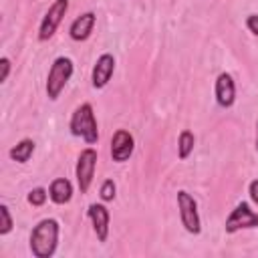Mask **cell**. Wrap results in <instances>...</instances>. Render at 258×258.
<instances>
[{"label":"cell","instance_id":"1","mask_svg":"<svg viewBox=\"0 0 258 258\" xmlns=\"http://www.w3.org/2000/svg\"><path fill=\"white\" fill-rule=\"evenodd\" d=\"M60 226L54 218L40 220L30 232V252L36 258H50L56 252Z\"/></svg>","mask_w":258,"mask_h":258},{"label":"cell","instance_id":"2","mask_svg":"<svg viewBox=\"0 0 258 258\" xmlns=\"http://www.w3.org/2000/svg\"><path fill=\"white\" fill-rule=\"evenodd\" d=\"M69 129L75 137H81L89 145H95L99 141V127H97V119L91 103H83L73 111Z\"/></svg>","mask_w":258,"mask_h":258},{"label":"cell","instance_id":"3","mask_svg":"<svg viewBox=\"0 0 258 258\" xmlns=\"http://www.w3.org/2000/svg\"><path fill=\"white\" fill-rule=\"evenodd\" d=\"M73 71H75V67H73V60H71L69 56H58V58H54V62H52L50 69H48V77H46V85H44L46 97H48L50 101H56V99L60 97L62 89L67 87V83H69L71 77H73Z\"/></svg>","mask_w":258,"mask_h":258},{"label":"cell","instance_id":"4","mask_svg":"<svg viewBox=\"0 0 258 258\" xmlns=\"http://www.w3.org/2000/svg\"><path fill=\"white\" fill-rule=\"evenodd\" d=\"M177 208H179V218L183 228L189 234H200L202 232V222H200V214H198V202L194 200L191 194H187L185 189L177 191Z\"/></svg>","mask_w":258,"mask_h":258},{"label":"cell","instance_id":"5","mask_svg":"<svg viewBox=\"0 0 258 258\" xmlns=\"http://www.w3.org/2000/svg\"><path fill=\"white\" fill-rule=\"evenodd\" d=\"M67 10H69V0H54V2L48 6V10L44 12V16H42V20H40L38 40H48V38L56 32V28L60 26V22H62V18H64V14H67Z\"/></svg>","mask_w":258,"mask_h":258},{"label":"cell","instance_id":"6","mask_svg":"<svg viewBox=\"0 0 258 258\" xmlns=\"http://www.w3.org/2000/svg\"><path fill=\"white\" fill-rule=\"evenodd\" d=\"M95 167H97V149H93V147L83 149L81 155H79V159H77V169H75V175H77V183H79L81 194H87L89 191V187L93 183Z\"/></svg>","mask_w":258,"mask_h":258},{"label":"cell","instance_id":"7","mask_svg":"<svg viewBox=\"0 0 258 258\" xmlns=\"http://www.w3.org/2000/svg\"><path fill=\"white\" fill-rule=\"evenodd\" d=\"M258 226V214L254 210H250V206L246 202H240L232 214L228 216L226 224H224V230L228 234H234L238 230H246V228H256Z\"/></svg>","mask_w":258,"mask_h":258},{"label":"cell","instance_id":"8","mask_svg":"<svg viewBox=\"0 0 258 258\" xmlns=\"http://www.w3.org/2000/svg\"><path fill=\"white\" fill-rule=\"evenodd\" d=\"M133 149H135V139H133V135H131L127 129L115 131V135H113V139H111V157H113V161H117V163L127 161V159L131 157Z\"/></svg>","mask_w":258,"mask_h":258},{"label":"cell","instance_id":"9","mask_svg":"<svg viewBox=\"0 0 258 258\" xmlns=\"http://www.w3.org/2000/svg\"><path fill=\"white\" fill-rule=\"evenodd\" d=\"M87 216H89V220L93 224L97 240L99 242H107V238H109V220H111L109 210L103 204H91L87 208Z\"/></svg>","mask_w":258,"mask_h":258},{"label":"cell","instance_id":"10","mask_svg":"<svg viewBox=\"0 0 258 258\" xmlns=\"http://www.w3.org/2000/svg\"><path fill=\"white\" fill-rule=\"evenodd\" d=\"M113 71H115V58H113V54L103 52V54L97 58L95 67H93V75H91L93 87H95V89L107 87V83H109L111 77H113Z\"/></svg>","mask_w":258,"mask_h":258},{"label":"cell","instance_id":"11","mask_svg":"<svg viewBox=\"0 0 258 258\" xmlns=\"http://www.w3.org/2000/svg\"><path fill=\"white\" fill-rule=\"evenodd\" d=\"M216 101L220 107L230 109L236 101V83L230 73H220L216 79Z\"/></svg>","mask_w":258,"mask_h":258},{"label":"cell","instance_id":"12","mask_svg":"<svg viewBox=\"0 0 258 258\" xmlns=\"http://www.w3.org/2000/svg\"><path fill=\"white\" fill-rule=\"evenodd\" d=\"M95 20H97L95 12H85V14L77 16V18L71 22V26H69V34H71V38L77 40V42L87 40V38L91 36L93 28H95Z\"/></svg>","mask_w":258,"mask_h":258},{"label":"cell","instance_id":"13","mask_svg":"<svg viewBox=\"0 0 258 258\" xmlns=\"http://www.w3.org/2000/svg\"><path fill=\"white\" fill-rule=\"evenodd\" d=\"M48 198L54 204H58V206L71 202V198H73V183L67 177H56L50 183V187H48Z\"/></svg>","mask_w":258,"mask_h":258},{"label":"cell","instance_id":"14","mask_svg":"<svg viewBox=\"0 0 258 258\" xmlns=\"http://www.w3.org/2000/svg\"><path fill=\"white\" fill-rule=\"evenodd\" d=\"M34 153V141L32 139H22L18 141L14 147H10L8 155L12 161H18V163H26Z\"/></svg>","mask_w":258,"mask_h":258},{"label":"cell","instance_id":"15","mask_svg":"<svg viewBox=\"0 0 258 258\" xmlns=\"http://www.w3.org/2000/svg\"><path fill=\"white\" fill-rule=\"evenodd\" d=\"M194 145H196L194 133L183 129L179 133V137H177V155H179V159H187L191 155V151H194Z\"/></svg>","mask_w":258,"mask_h":258},{"label":"cell","instance_id":"16","mask_svg":"<svg viewBox=\"0 0 258 258\" xmlns=\"http://www.w3.org/2000/svg\"><path fill=\"white\" fill-rule=\"evenodd\" d=\"M12 216L6 204H0V236H6L12 230Z\"/></svg>","mask_w":258,"mask_h":258},{"label":"cell","instance_id":"17","mask_svg":"<svg viewBox=\"0 0 258 258\" xmlns=\"http://www.w3.org/2000/svg\"><path fill=\"white\" fill-rule=\"evenodd\" d=\"M46 198H48V191L44 189V187H34V189H30L28 191V204H32V206H42L44 202H46Z\"/></svg>","mask_w":258,"mask_h":258},{"label":"cell","instance_id":"18","mask_svg":"<svg viewBox=\"0 0 258 258\" xmlns=\"http://www.w3.org/2000/svg\"><path fill=\"white\" fill-rule=\"evenodd\" d=\"M115 189H117L115 181H113V179H105V181L101 183V189H99L101 200H103V202H111V200L115 198Z\"/></svg>","mask_w":258,"mask_h":258},{"label":"cell","instance_id":"19","mask_svg":"<svg viewBox=\"0 0 258 258\" xmlns=\"http://www.w3.org/2000/svg\"><path fill=\"white\" fill-rule=\"evenodd\" d=\"M0 67H2L0 83H6V79H8V75H10V58H8V56H2V58H0Z\"/></svg>","mask_w":258,"mask_h":258},{"label":"cell","instance_id":"20","mask_svg":"<svg viewBox=\"0 0 258 258\" xmlns=\"http://www.w3.org/2000/svg\"><path fill=\"white\" fill-rule=\"evenodd\" d=\"M246 28H248L254 36H258V14H250V16L246 18Z\"/></svg>","mask_w":258,"mask_h":258},{"label":"cell","instance_id":"21","mask_svg":"<svg viewBox=\"0 0 258 258\" xmlns=\"http://www.w3.org/2000/svg\"><path fill=\"white\" fill-rule=\"evenodd\" d=\"M248 194H250V200L258 206V179L250 181V185H248Z\"/></svg>","mask_w":258,"mask_h":258},{"label":"cell","instance_id":"22","mask_svg":"<svg viewBox=\"0 0 258 258\" xmlns=\"http://www.w3.org/2000/svg\"><path fill=\"white\" fill-rule=\"evenodd\" d=\"M256 151H258V121H256Z\"/></svg>","mask_w":258,"mask_h":258}]
</instances>
